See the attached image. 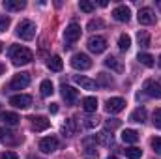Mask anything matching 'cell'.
<instances>
[{
    "label": "cell",
    "mask_w": 161,
    "mask_h": 159,
    "mask_svg": "<svg viewBox=\"0 0 161 159\" xmlns=\"http://www.w3.org/2000/svg\"><path fill=\"white\" fill-rule=\"evenodd\" d=\"M58 148V139L56 137H45L40 140V150L43 154H53Z\"/></svg>",
    "instance_id": "9"
},
{
    "label": "cell",
    "mask_w": 161,
    "mask_h": 159,
    "mask_svg": "<svg viewBox=\"0 0 161 159\" xmlns=\"http://www.w3.org/2000/svg\"><path fill=\"white\" fill-rule=\"evenodd\" d=\"M4 8L8 11H21L26 8V2L25 0H4Z\"/></svg>",
    "instance_id": "17"
},
{
    "label": "cell",
    "mask_w": 161,
    "mask_h": 159,
    "mask_svg": "<svg viewBox=\"0 0 161 159\" xmlns=\"http://www.w3.org/2000/svg\"><path fill=\"white\" fill-rule=\"evenodd\" d=\"M152 148H154V152H158V154L161 156V137L152 139Z\"/></svg>",
    "instance_id": "37"
},
{
    "label": "cell",
    "mask_w": 161,
    "mask_h": 159,
    "mask_svg": "<svg viewBox=\"0 0 161 159\" xmlns=\"http://www.w3.org/2000/svg\"><path fill=\"white\" fill-rule=\"evenodd\" d=\"M118 47H120V51H129V47H131V38H129L127 34H122L120 40H118Z\"/></svg>",
    "instance_id": "29"
},
{
    "label": "cell",
    "mask_w": 161,
    "mask_h": 159,
    "mask_svg": "<svg viewBox=\"0 0 161 159\" xmlns=\"http://www.w3.org/2000/svg\"><path fill=\"white\" fill-rule=\"evenodd\" d=\"M30 84V75L28 73H17L13 79H11V82H9V90H23V88H26Z\"/></svg>",
    "instance_id": "5"
},
{
    "label": "cell",
    "mask_w": 161,
    "mask_h": 159,
    "mask_svg": "<svg viewBox=\"0 0 161 159\" xmlns=\"http://www.w3.org/2000/svg\"><path fill=\"white\" fill-rule=\"evenodd\" d=\"M137 19H139L141 25H154V23H156V13H154L152 8H142V9L139 11Z\"/></svg>",
    "instance_id": "10"
},
{
    "label": "cell",
    "mask_w": 161,
    "mask_h": 159,
    "mask_svg": "<svg viewBox=\"0 0 161 159\" xmlns=\"http://www.w3.org/2000/svg\"><path fill=\"white\" fill-rule=\"evenodd\" d=\"M158 64H159V68H161V56H159V60H158Z\"/></svg>",
    "instance_id": "44"
},
{
    "label": "cell",
    "mask_w": 161,
    "mask_h": 159,
    "mask_svg": "<svg viewBox=\"0 0 161 159\" xmlns=\"http://www.w3.org/2000/svg\"><path fill=\"white\" fill-rule=\"evenodd\" d=\"M75 120H68L66 123H64V127H62V131L68 135V137H71V135H75Z\"/></svg>",
    "instance_id": "30"
},
{
    "label": "cell",
    "mask_w": 161,
    "mask_h": 159,
    "mask_svg": "<svg viewBox=\"0 0 161 159\" xmlns=\"http://www.w3.org/2000/svg\"><path fill=\"white\" fill-rule=\"evenodd\" d=\"M105 26V23L101 21V19H92L90 23H88V30H99V28H103Z\"/></svg>",
    "instance_id": "32"
},
{
    "label": "cell",
    "mask_w": 161,
    "mask_h": 159,
    "mask_svg": "<svg viewBox=\"0 0 161 159\" xmlns=\"http://www.w3.org/2000/svg\"><path fill=\"white\" fill-rule=\"evenodd\" d=\"M97 123H99V120L94 118V116H88V118L84 120V127H88V129H94Z\"/></svg>",
    "instance_id": "36"
},
{
    "label": "cell",
    "mask_w": 161,
    "mask_h": 159,
    "mask_svg": "<svg viewBox=\"0 0 161 159\" xmlns=\"http://www.w3.org/2000/svg\"><path fill=\"white\" fill-rule=\"evenodd\" d=\"M97 84L111 86V84H113V79H109V75H107V73H99V75H97Z\"/></svg>",
    "instance_id": "33"
},
{
    "label": "cell",
    "mask_w": 161,
    "mask_h": 159,
    "mask_svg": "<svg viewBox=\"0 0 161 159\" xmlns=\"http://www.w3.org/2000/svg\"><path fill=\"white\" fill-rule=\"evenodd\" d=\"M17 36L21 38V40H34V36H36V25L32 23V21H28V19H25V21H21L19 25H17Z\"/></svg>",
    "instance_id": "2"
},
{
    "label": "cell",
    "mask_w": 161,
    "mask_h": 159,
    "mask_svg": "<svg viewBox=\"0 0 161 159\" xmlns=\"http://www.w3.org/2000/svg\"><path fill=\"white\" fill-rule=\"evenodd\" d=\"M122 140H124L125 144H135V142L139 140V133H137L135 129H124V131H122Z\"/></svg>",
    "instance_id": "20"
},
{
    "label": "cell",
    "mask_w": 161,
    "mask_h": 159,
    "mask_svg": "<svg viewBox=\"0 0 161 159\" xmlns=\"http://www.w3.org/2000/svg\"><path fill=\"white\" fill-rule=\"evenodd\" d=\"M113 17H114V21H118V23H127L129 17H131V11H129L127 6H118V8L113 9Z\"/></svg>",
    "instance_id": "13"
},
{
    "label": "cell",
    "mask_w": 161,
    "mask_h": 159,
    "mask_svg": "<svg viewBox=\"0 0 161 159\" xmlns=\"http://www.w3.org/2000/svg\"><path fill=\"white\" fill-rule=\"evenodd\" d=\"M40 90H41V96H43V97H49V96H53L54 86H53V82H51V80H43V82H41V86H40Z\"/></svg>",
    "instance_id": "25"
},
{
    "label": "cell",
    "mask_w": 161,
    "mask_h": 159,
    "mask_svg": "<svg viewBox=\"0 0 161 159\" xmlns=\"http://www.w3.org/2000/svg\"><path fill=\"white\" fill-rule=\"evenodd\" d=\"M71 68L77 69V71H84V69H90L92 68V60L88 54L84 52H77L71 56Z\"/></svg>",
    "instance_id": "3"
},
{
    "label": "cell",
    "mask_w": 161,
    "mask_h": 159,
    "mask_svg": "<svg viewBox=\"0 0 161 159\" xmlns=\"http://www.w3.org/2000/svg\"><path fill=\"white\" fill-rule=\"evenodd\" d=\"M152 122H154V125H156L158 129H161V109H156V111H154Z\"/></svg>",
    "instance_id": "35"
},
{
    "label": "cell",
    "mask_w": 161,
    "mask_h": 159,
    "mask_svg": "<svg viewBox=\"0 0 161 159\" xmlns=\"http://www.w3.org/2000/svg\"><path fill=\"white\" fill-rule=\"evenodd\" d=\"M124 109H125V101H124L122 97H111V99H107V103H105V111H107L109 114L122 112Z\"/></svg>",
    "instance_id": "7"
},
{
    "label": "cell",
    "mask_w": 161,
    "mask_h": 159,
    "mask_svg": "<svg viewBox=\"0 0 161 159\" xmlns=\"http://www.w3.org/2000/svg\"><path fill=\"white\" fill-rule=\"evenodd\" d=\"M36 159H40V157H36Z\"/></svg>",
    "instance_id": "45"
},
{
    "label": "cell",
    "mask_w": 161,
    "mask_h": 159,
    "mask_svg": "<svg viewBox=\"0 0 161 159\" xmlns=\"http://www.w3.org/2000/svg\"><path fill=\"white\" fill-rule=\"evenodd\" d=\"M118 125H120V120H107V123H105V127H107V129H111V131H113V129H116Z\"/></svg>",
    "instance_id": "38"
},
{
    "label": "cell",
    "mask_w": 161,
    "mask_h": 159,
    "mask_svg": "<svg viewBox=\"0 0 161 159\" xmlns=\"http://www.w3.org/2000/svg\"><path fill=\"white\" fill-rule=\"evenodd\" d=\"M30 122H32V129L34 131H45V129L51 127V120H47L45 116H32Z\"/></svg>",
    "instance_id": "15"
},
{
    "label": "cell",
    "mask_w": 161,
    "mask_h": 159,
    "mask_svg": "<svg viewBox=\"0 0 161 159\" xmlns=\"http://www.w3.org/2000/svg\"><path fill=\"white\" fill-rule=\"evenodd\" d=\"M146 109L144 107H139V109H135L133 112H131V116H129V120L131 122H135V123H144L146 122Z\"/></svg>",
    "instance_id": "19"
},
{
    "label": "cell",
    "mask_w": 161,
    "mask_h": 159,
    "mask_svg": "<svg viewBox=\"0 0 161 159\" xmlns=\"http://www.w3.org/2000/svg\"><path fill=\"white\" fill-rule=\"evenodd\" d=\"M80 34H82L80 26L77 23H71L64 32V40H66V43H75L77 40H80Z\"/></svg>",
    "instance_id": "8"
},
{
    "label": "cell",
    "mask_w": 161,
    "mask_h": 159,
    "mask_svg": "<svg viewBox=\"0 0 161 159\" xmlns=\"http://www.w3.org/2000/svg\"><path fill=\"white\" fill-rule=\"evenodd\" d=\"M88 49L94 52V54H101L105 49H107V40L103 36H92L88 40Z\"/></svg>",
    "instance_id": "4"
},
{
    "label": "cell",
    "mask_w": 161,
    "mask_h": 159,
    "mask_svg": "<svg viewBox=\"0 0 161 159\" xmlns=\"http://www.w3.org/2000/svg\"><path fill=\"white\" fill-rule=\"evenodd\" d=\"M8 54H9V60H11L15 66L30 64L32 58H34L32 51L26 49V47H21V45H13V47H9V52H8Z\"/></svg>",
    "instance_id": "1"
},
{
    "label": "cell",
    "mask_w": 161,
    "mask_h": 159,
    "mask_svg": "<svg viewBox=\"0 0 161 159\" xmlns=\"http://www.w3.org/2000/svg\"><path fill=\"white\" fill-rule=\"evenodd\" d=\"M11 25V19L8 17V15H0V32H4V30H8V26Z\"/></svg>",
    "instance_id": "34"
},
{
    "label": "cell",
    "mask_w": 161,
    "mask_h": 159,
    "mask_svg": "<svg viewBox=\"0 0 161 159\" xmlns=\"http://www.w3.org/2000/svg\"><path fill=\"white\" fill-rule=\"evenodd\" d=\"M154 56L152 54H148V52H139V62L142 64V66H146V68H152L154 66Z\"/></svg>",
    "instance_id": "26"
},
{
    "label": "cell",
    "mask_w": 161,
    "mask_h": 159,
    "mask_svg": "<svg viewBox=\"0 0 161 159\" xmlns=\"http://www.w3.org/2000/svg\"><path fill=\"white\" fill-rule=\"evenodd\" d=\"M47 68H49L51 71H62L64 62H62V58H60V56H53V58L47 62Z\"/></svg>",
    "instance_id": "22"
},
{
    "label": "cell",
    "mask_w": 161,
    "mask_h": 159,
    "mask_svg": "<svg viewBox=\"0 0 161 159\" xmlns=\"http://www.w3.org/2000/svg\"><path fill=\"white\" fill-rule=\"evenodd\" d=\"M73 79H75V82L79 84L80 88H84V90H90V92H92V90H97V86H99L96 80L88 79V77H82V75H75Z\"/></svg>",
    "instance_id": "16"
},
{
    "label": "cell",
    "mask_w": 161,
    "mask_h": 159,
    "mask_svg": "<svg viewBox=\"0 0 161 159\" xmlns=\"http://www.w3.org/2000/svg\"><path fill=\"white\" fill-rule=\"evenodd\" d=\"M2 49H4V43H0V52H2Z\"/></svg>",
    "instance_id": "42"
},
{
    "label": "cell",
    "mask_w": 161,
    "mask_h": 159,
    "mask_svg": "<svg viewBox=\"0 0 161 159\" xmlns=\"http://www.w3.org/2000/svg\"><path fill=\"white\" fill-rule=\"evenodd\" d=\"M62 97L69 103V105H73L77 99H79V90H75L73 86H68V84H62Z\"/></svg>",
    "instance_id": "12"
},
{
    "label": "cell",
    "mask_w": 161,
    "mask_h": 159,
    "mask_svg": "<svg viewBox=\"0 0 161 159\" xmlns=\"http://www.w3.org/2000/svg\"><path fill=\"white\" fill-rule=\"evenodd\" d=\"M0 159H19V156L15 152H4V154H0Z\"/></svg>",
    "instance_id": "39"
},
{
    "label": "cell",
    "mask_w": 161,
    "mask_h": 159,
    "mask_svg": "<svg viewBox=\"0 0 161 159\" xmlns=\"http://www.w3.org/2000/svg\"><path fill=\"white\" fill-rule=\"evenodd\" d=\"M107 159H118V157H114V156H111V157H107Z\"/></svg>",
    "instance_id": "43"
},
{
    "label": "cell",
    "mask_w": 161,
    "mask_h": 159,
    "mask_svg": "<svg viewBox=\"0 0 161 159\" xmlns=\"http://www.w3.org/2000/svg\"><path fill=\"white\" fill-rule=\"evenodd\" d=\"M82 109H84V112H88V114L96 112V111H97V99L92 97V96L84 97V99H82Z\"/></svg>",
    "instance_id": "18"
},
{
    "label": "cell",
    "mask_w": 161,
    "mask_h": 159,
    "mask_svg": "<svg viewBox=\"0 0 161 159\" xmlns=\"http://www.w3.org/2000/svg\"><path fill=\"white\" fill-rule=\"evenodd\" d=\"M9 105H13L15 109H28L32 105V97L26 94H17L9 97Z\"/></svg>",
    "instance_id": "6"
},
{
    "label": "cell",
    "mask_w": 161,
    "mask_h": 159,
    "mask_svg": "<svg viewBox=\"0 0 161 159\" xmlns=\"http://www.w3.org/2000/svg\"><path fill=\"white\" fill-rule=\"evenodd\" d=\"M137 40H139V45H141L142 49H146V47H150V34H148V32H144V30H141V32L137 34Z\"/></svg>",
    "instance_id": "28"
},
{
    "label": "cell",
    "mask_w": 161,
    "mask_h": 159,
    "mask_svg": "<svg viewBox=\"0 0 161 159\" xmlns=\"http://www.w3.org/2000/svg\"><path fill=\"white\" fill-rule=\"evenodd\" d=\"M144 92H146V96H150V97L161 99V84L156 82V80H146V82H144Z\"/></svg>",
    "instance_id": "11"
},
{
    "label": "cell",
    "mask_w": 161,
    "mask_h": 159,
    "mask_svg": "<svg viewBox=\"0 0 161 159\" xmlns=\"http://www.w3.org/2000/svg\"><path fill=\"white\" fill-rule=\"evenodd\" d=\"M124 154H125V157L127 159H141L142 157V150L137 148V146H129V148H125Z\"/></svg>",
    "instance_id": "24"
},
{
    "label": "cell",
    "mask_w": 161,
    "mask_h": 159,
    "mask_svg": "<svg viewBox=\"0 0 161 159\" xmlns=\"http://www.w3.org/2000/svg\"><path fill=\"white\" fill-rule=\"evenodd\" d=\"M0 120L6 123V125H17L19 123V114L15 112H0Z\"/></svg>",
    "instance_id": "21"
},
{
    "label": "cell",
    "mask_w": 161,
    "mask_h": 159,
    "mask_svg": "<svg viewBox=\"0 0 161 159\" xmlns=\"http://www.w3.org/2000/svg\"><path fill=\"white\" fill-rule=\"evenodd\" d=\"M49 111H51V114H56L58 112V103H51L49 105Z\"/></svg>",
    "instance_id": "40"
},
{
    "label": "cell",
    "mask_w": 161,
    "mask_h": 159,
    "mask_svg": "<svg viewBox=\"0 0 161 159\" xmlns=\"http://www.w3.org/2000/svg\"><path fill=\"white\" fill-rule=\"evenodd\" d=\"M4 71H6V68H4V64H0V75H2Z\"/></svg>",
    "instance_id": "41"
},
{
    "label": "cell",
    "mask_w": 161,
    "mask_h": 159,
    "mask_svg": "<svg viewBox=\"0 0 161 159\" xmlns=\"http://www.w3.org/2000/svg\"><path fill=\"white\" fill-rule=\"evenodd\" d=\"M105 66L111 68V69H114L116 73H122V71H124V66L118 62V58H114V56H109V58L105 60Z\"/></svg>",
    "instance_id": "23"
},
{
    "label": "cell",
    "mask_w": 161,
    "mask_h": 159,
    "mask_svg": "<svg viewBox=\"0 0 161 159\" xmlns=\"http://www.w3.org/2000/svg\"><path fill=\"white\" fill-rule=\"evenodd\" d=\"M0 140H2L4 144H8V146H13V144L19 142V137H15V133L9 131V129L0 127Z\"/></svg>",
    "instance_id": "14"
},
{
    "label": "cell",
    "mask_w": 161,
    "mask_h": 159,
    "mask_svg": "<svg viewBox=\"0 0 161 159\" xmlns=\"http://www.w3.org/2000/svg\"><path fill=\"white\" fill-rule=\"evenodd\" d=\"M79 8H80V11H84V13H92L96 9V4L94 2H88V0H80Z\"/></svg>",
    "instance_id": "31"
},
{
    "label": "cell",
    "mask_w": 161,
    "mask_h": 159,
    "mask_svg": "<svg viewBox=\"0 0 161 159\" xmlns=\"http://www.w3.org/2000/svg\"><path fill=\"white\" fill-rule=\"evenodd\" d=\"M94 139H96V142H99V144H105V146H109V144H113V135H109L107 131H103V133H99V135H96Z\"/></svg>",
    "instance_id": "27"
}]
</instances>
